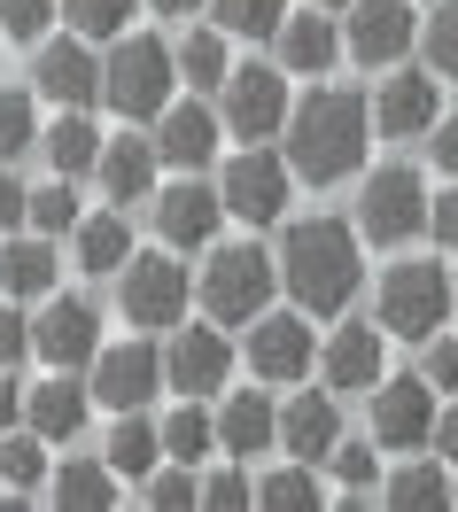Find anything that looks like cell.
<instances>
[{
    "label": "cell",
    "mask_w": 458,
    "mask_h": 512,
    "mask_svg": "<svg viewBox=\"0 0 458 512\" xmlns=\"http://www.w3.org/2000/svg\"><path fill=\"white\" fill-rule=\"evenodd\" d=\"M319 8H350V0H319Z\"/></svg>",
    "instance_id": "cell-53"
},
{
    "label": "cell",
    "mask_w": 458,
    "mask_h": 512,
    "mask_svg": "<svg viewBox=\"0 0 458 512\" xmlns=\"http://www.w3.org/2000/svg\"><path fill=\"white\" fill-rule=\"evenodd\" d=\"M427 140H435V171H451V179H458V125H435Z\"/></svg>",
    "instance_id": "cell-50"
},
{
    "label": "cell",
    "mask_w": 458,
    "mask_h": 512,
    "mask_svg": "<svg viewBox=\"0 0 458 512\" xmlns=\"http://www.w3.org/2000/svg\"><path fill=\"white\" fill-rule=\"evenodd\" d=\"M272 443H280L272 396H226V412H218V450H226V458H264Z\"/></svg>",
    "instance_id": "cell-20"
},
{
    "label": "cell",
    "mask_w": 458,
    "mask_h": 512,
    "mask_svg": "<svg viewBox=\"0 0 458 512\" xmlns=\"http://www.w3.org/2000/svg\"><path fill=\"white\" fill-rule=\"evenodd\" d=\"M435 450L458 466V412H435Z\"/></svg>",
    "instance_id": "cell-51"
},
{
    "label": "cell",
    "mask_w": 458,
    "mask_h": 512,
    "mask_svg": "<svg viewBox=\"0 0 458 512\" xmlns=\"http://www.w3.org/2000/svg\"><path fill=\"white\" fill-rule=\"evenodd\" d=\"M86 404H94V388H78L70 373H55V381L32 388V404H24V419H32L47 443H70L78 427H86Z\"/></svg>",
    "instance_id": "cell-22"
},
{
    "label": "cell",
    "mask_w": 458,
    "mask_h": 512,
    "mask_svg": "<svg viewBox=\"0 0 458 512\" xmlns=\"http://www.w3.org/2000/svg\"><path fill=\"white\" fill-rule=\"evenodd\" d=\"M427 233H435L443 249H458V187H451V194H435V210H427Z\"/></svg>",
    "instance_id": "cell-47"
},
{
    "label": "cell",
    "mask_w": 458,
    "mask_h": 512,
    "mask_svg": "<svg viewBox=\"0 0 458 512\" xmlns=\"http://www.w3.org/2000/svg\"><path fill=\"white\" fill-rule=\"evenodd\" d=\"M156 8H164V16H187V8H202V0H156Z\"/></svg>",
    "instance_id": "cell-52"
},
{
    "label": "cell",
    "mask_w": 458,
    "mask_h": 512,
    "mask_svg": "<svg viewBox=\"0 0 458 512\" xmlns=\"http://www.w3.org/2000/svg\"><path fill=\"white\" fill-rule=\"evenodd\" d=\"M47 16H55V0H0V32L8 39H39Z\"/></svg>",
    "instance_id": "cell-42"
},
{
    "label": "cell",
    "mask_w": 458,
    "mask_h": 512,
    "mask_svg": "<svg viewBox=\"0 0 458 512\" xmlns=\"http://www.w3.org/2000/svg\"><path fill=\"white\" fill-rule=\"evenodd\" d=\"M24 404H32V388H16V381H8V365H0V435L24 419Z\"/></svg>",
    "instance_id": "cell-48"
},
{
    "label": "cell",
    "mask_w": 458,
    "mask_h": 512,
    "mask_svg": "<svg viewBox=\"0 0 458 512\" xmlns=\"http://www.w3.org/2000/svg\"><path fill=\"white\" fill-rule=\"evenodd\" d=\"M78 264H86V272H101V280H117V272L132 264V233H125V218H117V210H101V218L78 225Z\"/></svg>",
    "instance_id": "cell-27"
},
{
    "label": "cell",
    "mask_w": 458,
    "mask_h": 512,
    "mask_svg": "<svg viewBox=\"0 0 458 512\" xmlns=\"http://www.w3.org/2000/svg\"><path fill=\"white\" fill-rule=\"evenodd\" d=\"M39 94L63 101V109H86V101L101 94V63L78 47V39H63V47H39Z\"/></svg>",
    "instance_id": "cell-18"
},
{
    "label": "cell",
    "mask_w": 458,
    "mask_h": 512,
    "mask_svg": "<svg viewBox=\"0 0 458 512\" xmlns=\"http://www.w3.org/2000/svg\"><path fill=\"white\" fill-rule=\"evenodd\" d=\"M39 132H32V94L24 86H0V163L8 156H24Z\"/></svg>",
    "instance_id": "cell-34"
},
{
    "label": "cell",
    "mask_w": 458,
    "mask_h": 512,
    "mask_svg": "<svg viewBox=\"0 0 458 512\" xmlns=\"http://www.w3.org/2000/svg\"><path fill=\"white\" fill-rule=\"evenodd\" d=\"M373 125L389 132V140H420V132H435V70H396L389 86H381V101H373Z\"/></svg>",
    "instance_id": "cell-16"
},
{
    "label": "cell",
    "mask_w": 458,
    "mask_h": 512,
    "mask_svg": "<svg viewBox=\"0 0 458 512\" xmlns=\"http://www.w3.org/2000/svg\"><path fill=\"white\" fill-rule=\"evenodd\" d=\"M117 474H156V458H164V427H148V419H117V435H109V450H101Z\"/></svg>",
    "instance_id": "cell-30"
},
{
    "label": "cell",
    "mask_w": 458,
    "mask_h": 512,
    "mask_svg": "<svg viewBox=\"0 0 458 512\" xmlns=\"http://www.w3.org/2000/svg\"><path fill=\"white\" fill-rule=\"evenodd\" d=\"M381 334L373 326H342L327 342V388H381Z\"/></svg>",
    "instance_id": "cell-24"
},
{
    "label": "cell",
    "mask_w": 458,
    "mask_h": 512,
    "mask_svg": "<svg viewBox=\"0 0 458 512\" xmlns=\"http://www.w3.org/2000/svg\"><path fill=\"white\" fill-rule=\"evenodd\" d=\"M334 466H342V481H350L342 505H365V497H373V443H342V450H334Z\"/></svg>",
    "instance_id": "cell-40"
},
{
    "label": "cell",
    "mask_w": 458,
    "mask_h": 512,
    "mask_svg": "<svg viewBox=\"0 0 458 512\" xmlns=\"http://www.w3.org/2000/svg\"><path fill=\"white\" fill-rule=\"evenodd\" d=\"M32 350L55 365V373H78V365H94L101 342H94V303H78V295H55L47 311L32 319Z\"/></svg>",
    "instance_id": "cell-10"
},
{
    "label": "cell",
    "mask_w": 458,
    "mask_h": 512,
    "mask_svg": "<svg viewBox=\"0 0 458 512\" xmlns=\"http://www.w3.org/2000/svg\"><path fill=\"white\" fill-rule=\"evenodd\" d=\"M257 497H264V505H319V481H311V466L295 458L288 474H272V481L257 489Z\"/></svg>",
    "instance_id": "cell-41"
},
{
    "label": "cell",
    "mask_w": 458,
    "mask_h": 512,
    "mask_svg": "<svg viewBox=\"0 0 458 512\" xmlns=\"http://www.w3.org/2000/svg\"><path fill=\"white\" fill-rule=\"evenodd\" d=\"M334 435H342L334 396H295L288 412H280V450H288V458H303V466L334 458Z\"/></svg>",
    "instance_id": "cell-19"
},
{
    "label": "cell",
    "mask_w": 458,
    "mask_h": 512,
    "mask_svg": "<svg viewBox=\"0 0 458 512\" xmlns=\"http://www.w3.org/2000/svg\"><path fill=\"white\" fill-rule=\"evenodd\" d=\"M435 381H381L373 388V443L389 450H427L435 443Z\"/></svg>",
    "instance_id": "cell-9"
},
{
    "label": "cell",
    "mask_w": 458,
    "mask_h": 512,
    "mask_svg": "<svg viewBox=\"0 0 458 512\" xmlns=\"http://www.w3.org/2000/svg\"><path fill=\"white\" fill-rule=\"evenodd\" d=\"M443 497H451V481H443V466H412V474H396L389 481V505H443Z\"/></svg>",
    "instance_id": "cell-39"
},
{
    "label": "cell",
    "mask_w": 458,
    "mask_h": 512,
    "mask_svg": "<svg viewBox=\"0 0 458 512\" xmlns=\"http://www.w3.org/2000/svg\"><path fill=\"white\" fill-rule=\"evenodd\" d=\"M32 225L39 233H70L78 225V194H70L63 171H55V187H32Z\"/></svg>",
    "instance_id": "cell-38"
},
{
    "label": "cell",
    "mask_w": 458,
    "mask_h": 512,
    "mask_svg": "<svg viewBox=\"0 0 458 512\" xmlns=\"http://www.w3.org/2000/svg\"><path fill=\"white\" fill-rule=\"evenodd\" d=\"M47 489H55V505H117V466H109V458H101V466L94 458H63Z\"/></svg>",
    "instance_id": "cell-29"
},
{
    "label": "cell",
    "mask_w": 458,
    "mask_h": 512,
    "mask_svg": "<svg viewBox=\"0 0 458 512\" xmlns=\"http://www.w3.org/2000/svg\"><path fill=\"white\" fill-rule=\"evenodd\" d=\"M117 303H125L132 326H179L187 319V272L171 264V256H132L125 272H117Z\"/></svg>",
    "instance_id": "cell-8"
},
{
    "label": "cell",
    "mask_w": 458,
    "mask_h": 512,
    "mask_svg": "<svg viewBox=\"0 0 458 512\" xmlns=\"http://www.w3.org/2000/svg\"><path fill=\"white\" fill-rule=\"evenodd\" d=\"M156 381H164V357L148 350V342H125V350L94 357V396L117 404V412H140V404L156 396Z\"/></svg>",
    "instance_id": "cell-13"
},
{
    "label": "cell",
    "mask_w": 458,
    "mask_h": 512,
    "mask_svg": "<svg viewBox=\"0 0 458 512\" xmlns=\"http://www.w3.org/2000/svg\"><path fill=\"white\" fill-rule=\"evenodd\" d=\"M427 187H420V171H404V163H389V171H373L358 194V233L373 241V249H396V241H412L427 225Z\"/></svg>",
    "instance_id": "cell-5"
},
{
    "label": "cell",
    "mask_w": 458,
    "mask_h": 512,
    "mask_svg": "<svg viewBox=\"0 0 458 512\" xmlns=\"http://www.w3.org/2000/svg\"><path fill=\"white\" fill-rule=\"evenodd\" d=\"M210 148H218V117H210V109H195V101H187V109H164V117H156V156H164V163L202 171V163H210Z\"/></svg>",
    "instance_id": "cell-21"
},
{
    "label": "cell",
    "mask_w": 458,
    "mask_h": 512,
    "mask_svg": "<svg viewBox=\"0 0 458 512\" xmlns=\"http://www.w3.org/2000/svg\"><path fill=\"white\" fill-rule=\"evenodd\" d=\"M226 373H233V350H226V334H210V326H187L164 350V381L179 388V396H218Z\"/></svg>",
    "instance_id": "cell-12"
},
{
    "label": "cell",
    "mask_w": 458,
    "mask_h": 512,
    "mask_svg": "<svg viewBox=\"0 0 458 512\" xmlns=\"http://www.w3.org/2000/svg\"><path fill=\"white\" fill-rule=\"evenodd\" d=\"M195 497H202V489H195V474H187V466H179V474H156V481H148V505H195Z\"/></svg>",
    "instance_id": "cell-46"
},
{
    "label": "cell",
    "mask_w": 458,
    "mask_h": 512,
    "mask_svg": "<svg viewBox=\"0 0 458 512\" xmlns=\"http://www.w3.org/2000/svg\"><path fill=\"white\" fill-rule=\"evenodd\" d=\"M24 350H32V319L16 311V295H0V365H16Z\"/></svg>",
    "instance_id": "cell-43"
},
{
    "label": "cell",
    "mask_w": 458,
    "mask_h": 512,
    "mask_svg": "<svg viewBox=\"0 0 458 512\" xmlns=\"http://www.w3.org/2000/svg\"><path fill=\"white\" fill-rule=\"evenodd\" d=\"M443 311H458V288L435 272V264H389V280H381V326L389 334H443Z\"/></svg>",
    "instance_id": "cell-6"
},
{
    "label": "cell",
    "mask_w": 458,
    "mask_h": 512,
    "mask_svg": "<svg viewBox=\"0 0 458 512\" xmlns=\"http://www.w3.org/2000/svg\"><path fill=\"white\" fill-rule=\"evenodd\" d=\"M210 16H218L226 32H241V39H280L288 0H210Z\"/></svg>",
    "instance_id": "cell-32"
},
{
    "label": "cell",
    "mask_w": 458,
    "mask_h": 512,
    "mask_svg": "<svg viewBox=\"0 0 458 512\" xmlns=\"http://www.w3.org/2000/svg\"><path fill=\"white\" fill-rule=\"evenodd\" d=\"M179 78L187 86H226L233 70H226V39L218 32H187L179 39Z\"/></svg>",
    "instance_id": "cell-33"
},
{
    "label": "cell",
    "mask_w": 458,
    "mask_h": 512,
    "mask_svg": "<svg viewBox=\"0 0 458 512\" xmlns=\"http://www.w3.org/2000/svg\"><path fill=\"white\" fill-rule=\"evenodd\" d=\"M218 218H226V194L195 187V179L164 187V202H156V225H164V241H171V249H202V241L218 233Z\"/></svg>",
    "instance_id": "cell-17"
},
{
    "label": "cell",
    "mask_w": 458,
    "mask_h": 512,
    "mask_svg": "<svg viewBox=\"0 0 458 512\" xmlns=\"http://www.w3.org/2000/svg\"><path fill=\"white\" fill-rule=\"evenodd\" d=\"M280 280L288 295L311 311V319H334L350 295H358L365 264H358V233L342 218H303L288 225V241H280Z\"/></svg>",
    "instance_id": "cell-1"
},
{
    "label": "cell",
    "mask_w": 458,
    "mask_h": 512,
    "mask_svg": "<svg viewBox=\"0 0 458 512\" xmlns=\"http://www.w3.org/2000/svg\"><path fill=\"white\" fill-rule=\"evenodd\" d=\"M288 171H295V163H280L272 148H257V140H249V148L226 163V187H218V194H226V218L272 225L280 210H288Z\"/></svg>",
    "instance_id": "cell-7"
},
{
    "label": "cell",
    "mask_w": 458,
    "mask_h": 512,
    "mask_svg": "<svg viewBox=\"0 0 458 512\" xmlns=\"http://www.w3.org/2000/svg\"><path fill=\"white\" fill-rule=\"evenodd\" d=\"M47 288H55V249L47 241H0V295L32 303Z\"/></svg>",
    "instance_id": "cell-26"
},
{
    "label": "cell",
    "mask_w": 458,
    "mask_h": 512,
    "mask_svg": "<svg viewBox=\"0 0 458 512\" xmlns=\"http://www.w3.org/2000/svg\"><path fill=\"white\" fill-rule=\"evenodd\" d=\"M420 47H427V70H435V78H458V0L435 8V24L420 32Z\"/></svg>",
    "instance_id": "cell-36"
},
{
    "label": "cell",
    "mask_w": 458,
    "mask_h": 512,
    "mask_svg": "<svg viewBox=\"0 0 458 512\" xmlns=\"http://www.w3.org/2000/svg\"><path fill=\"white\" fill-rule=\"evenodd\" d=\"M365 125H373L365 94H350V86H319V94L288 117V163L311 179V187H334V179H350V171H358Z\"/></svg>",
    "instance_id": "cell-2"
},
{
    "label": "cell",
    "mask_w": 458,
    "mask_h": 512,
    "mask_svg": "<svg viewBox=\"0 0 458 512\" xmlns=\"http://www.w3.org/2000/svg\"><path fill=\"white\" fill-rule=\"evenodd\" d=\"M39 148H47V163H55L63 179H78V171H101V140H94V125H86L78 109H63V117H55V132H47Z\"/></svg>",
    "instance_id": "cell-28"
},
{
    "label": "cell",
    "mask_w": 458,
    "mask_h": 512,
    "mask_svg": "<svg viewBox=\"0 0 458 512\" xmlns=\"http://www.w3.org/2000/svg\"><path fill=\"white\" fill-rule=\"evenodd\" d=\"M0 481H16V489H39L47 481V435H24V443H0Z\"/></svg>",
    "instance_id": "cell-35"
},
{
    "label": "cell",
    "mask_w": 458,
    "mask_h": 512,
    "mask_svg": "<svg viewBox=\"0 0 458 512\" xmlns=\"http://www.w3.org/2000/svg\"><path fill=\"white\" fill-rule=\"evenodd\" d=\"M342 47H350V39L334 32L327 16H288V24H280V63L303 70V78L334 70V55H342Z\"/></svg>",
    "instance_id": "cell-25"
},
{
    "label": "cell",
    "mask_w": 458,
    "mask_h": 512,
    "mask_svg": "<svg viewBox=\"0 0 458 512\" xmlns=\"http://www.w3.org/2000/svg\"><path fill=\"white\" fill-rule=\"evenodd\" d=\"M249 365H257V381H303L311 373V326L280 319V311L249 319Z\"/></svg>",
    "instance_id": "cell-14"
},
{
    "label": "cell",
    "mask_w": 458,
    "mask_h": 512,
    "mask_svg": "<svg viewBox=\"0 0 458 512\" xmlns=\"http://www.w3.org/2000/svg\"><path fill=\"white\" fill-rule=\"evenodd\" d=\"M16 225H32V187H16L8 163H0V241H8Z\"/></svg>",
    "instance_id": "cell-44"
},
{
    "label": "cell",
    "mask_w": 458,
    "mask_h": 512,
    "mask_svg": "<svg viewBox=\"0 0 458 512\" xmlns=\"http://www.w3.org/2000/svg\"><path fill=\"white\" fill-rule=\"evenodd\" d=\"M156 140H109V148H101V194H109V202H140V194L156 187Z\"/></svg>",
    "instance_id": "cell-23"
},
{
    "label": "cell",
    "mask_w": 458,
    "mask_h": 512,
    "mask_svg": "<svg viewBox=\"0 0 458 512\" xmlns=\"http://www.w3.org/2000/svg\"><path fill=\"white\" fill-rule=\"evenodd\" d=\"M272 288H280V256H264V249H218V256H210V272H202V303H210V319H218V326L264 319Z\"/></svg>",
    "instance_id": "cell-4"
},
{
    "label": "cell",
    "mask_w": 458,
    "mask_h": 512,
    "mask_svg": "<svg viewBox=\"0 0 458 512\" xmlns=\"http://www.w3.org/2000/svg\"><path fill=\"white\" fill-rule=\"evenodd\" d=\"M63 8H70V24H78L86 39H117L132 24V8H140V0H63Z\"/></svg>",
    "instance_id": "cell-37"
},
{
    "label": "cell",
    "mask_w": 458,
    "mask_h": 512,
    "mask_svg": "<svg viewBox=\"0 0 458 512\" xmlns=\"http://www.w3.org/2000/svg\"><path fill=\"white\" fill-rule=\"evenodd\" d=\"M210 450H218V427H210V419L195 412V396H187V404H179V412L164 419V458L195 466V458H210Z\"/></svg>",
    "instance_id": "cell-31"
},
{
    "label": "cell",
    "mask_w": 458,
    "mask_h": 512,
    "mask_svg": "<svg viewBox=\"0 0 458 512\" xmlns=\"http://www.w3.org/2000/svg\"><path fill=\"white\" fill-rule=\"evenodd\" d=\"M171 86H179V47L164 39H117V55L101 63V101L117 117H164L171 109Z\"/></svg>",
    "instance_id": "cell-3"
},
{
    "label": "cell",
    "mask_w": 458,
    "mask_h": 512,
    "mask_svg": "<svg viewBox=\"0 0 458 512\" xmlns=\"http://www.w3.org/2000/svg\"><path fill=\"white\" fill-rule=\"evenodd\" d=\"M427 381L458 388V334H427Z\"/></svg>",
    "instance_id": "cell-45"
},
{
    "label": "cell",
    "mask_w": 458,
    "mask_h": 512,
    "mask_svg": "<svg viewBox=\"0 0 458 512\" xmlns=\"http://www.w3.org/2000/svg\"><path fill=\"white\" fill-rule=\"evenodd\" d=\"M202 505H249V481H241V474H218L210 489H202Z\"/></svg>",
    "instance_id": "cell-49"
},
{
    "label": "cell",
    "mask_w": 458,
    "mask_h": 512,
    "mask_svg": "<svg viewBox=\"0 0 458 512\" xmlns=\"http://www.w3.org/2000/svg\"><path fill=\"white\" fill-rule=\"evenodd\" d=\"M412 39L420 32H412V8H404V0H350V55H358L365 70L396 63Z\"/></svg>",
    "instance_id": "cell-15"
},
{
    "label": "cell",
    "mask_w": 458,
    "mask_h": 512,
    "mask_svg": "<svg viewBox=\"0 0 458 512\" xmlns=\"http://www.w3.org/2000/svg\"><path fill=\"white\" fill-rule=\"evenodd\" d=\"M218 94H226V125L241 132V140H264V132L288 125V86H280V70L249 63V70H233Z\"/></svg>",
    "instance_id": "cell-11"
}]
</instances>
